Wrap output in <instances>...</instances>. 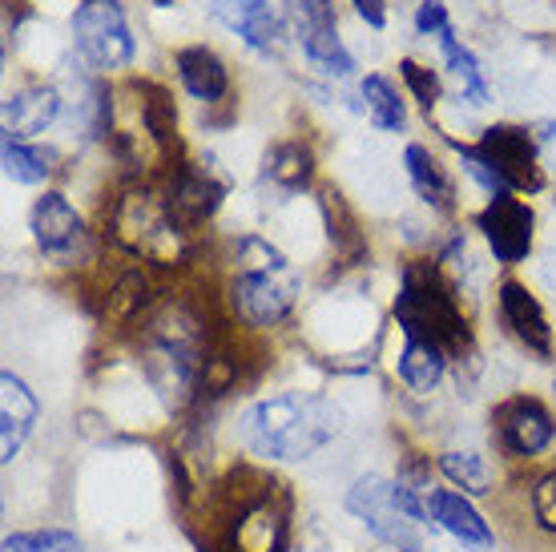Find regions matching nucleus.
Instances as JSON below:
<instances>
[{
    "mask_svg": "<svg viewBox=\"0 0 556 552\" xmlns=\"http://www.w3.org/2000/svg\"><path fill=\"white\" fill-rule=\"evenodd\" d=\"M440 49H444L447 70L456 73V81L464 85V97H468L472 105H484L488 101V77H484V70H480V61L472 57V49H464V45H459V37L452 33V25L440 33Z\"/></svg>",
    "mask_w": 556,
    "mask_h": 552,
    "instance_id": "4be33fe9",
    "label": "nucleus"
},
{
    "mask_svg": "<svg viewBox=\"0 0 556 552\" xmlns=\"http://www.w3.org/2000/svg\"><path fill=\"white\" fill-rule=\"evenodd\" d=\"M287 25H291L294 41L303 45L306 61L327 77H348L355 70L348 45L339 37V21H334L331 0H287Z\"/></svg>",
    "mask_w": 556,
    "mask_h": 552,
    "instance_id": "0eeeda50",
    "label": "nucleus"
},
{
    "mask_svg": "<svg viewBox=\"0 0 556 552\" xmlns=\"http://www.w3.org/2000/svg\"><path fill=\"white\" fill-rule=\"evenodd\" d=\"M480 230H484L488 247L496 254V263L504 266H516L529 259L532 250V206L529 202H520L513 193H492V202L480 210Z\"/></svg>",
    "mask_w": 556,
    "mask_h": 552,
    "instance_id": "1a4fd4ad",
    "label": "nucleus"
},
{
    "mask_svg": "<svg viewBox=\"0 0 556 552\" xmlns=\"http://www.w3.org/2000/svg\"><path fill=\"white\" fill-rule=\"evenodd\" d=\"M395 318H400L407 339L431 343L444 355H464L472 343V331H468V318L459 311L456 294L431 263H412L404 271Z\"/></svg>",
    "mask_w": 556,
    "mask_h": 552,
    "instance_id": "f03ea898",
    "label": "nucleus"
},
{
    "mask_svg": "<svg viewBox=\"0 0 556 552\" xmlns=\"http://www.w3.org/2000/svg\"><path fill=\"white\" fill-rule=\"evenodd\" d=\"M404 166H407V178H412V186H416V193L428 202L431 210L447 214V210L456 206V202H452V178H447L444 166H440V162H435L424 146H407Z\"/></svg>",
    "mask_w": 556,
    "mask_h": 552,
    "instance_id": "6ab92c4d",
    "label": "nucleus"
},
{
    "mask_svg": "<svg viewBox=\"0 0 556 552\" xmlns=\"http://www.w3.org/2000/svg\"><path fill=\"white\" fill-rule=\"evenodd\" d=\"M424 504H428L431 520L444 528L452 540H459L464 549H492V528H488V520L476 512L472 500H464L459 492L435 488V492H428Z\"/></svg>",
    "mask_w": 556,
    "mask_h": 552,
    "instance_id": "4468645a",
    "label": "nucleus"
},
{
    "mask_svg": "<svg viewBox=\"0 0 556 552\" xmlns=\"http://www.w3.org/2000/svg\"><path fill=\"white\" fill-rule=\"evenodd\" d=\"M496 306H501V318L508 335H513L520 347H529L532 355H541V360H553V327H548V315H544L541 299L532 294L525 283H501L496 290Z\"/></svg>",
    "mask_w": 556,
    "mask_h": 552,
    "instance_id": "9b49d317",
    "label": "nucleus"
},
{
    "mask_svg": "<svg viewBox=\"0 0 556 552\" xmlns=\"http://www.w3.org/2000/svg\"><path fill=\"white\" fill-rule=\"evenodd\" d=\"M532 509H536V520L541 528L556 532V468L536 484V492H532Z\"/></svg>",
    "mask_w": 556,
    "mask_h": 552,
    "instance_id": "c85d7f7f",
    "label": "nucleus"
},
{
    "mask_svg": "<svg viewBox=\"0 0 556 552\" xmlns=\"http://www.w3.org/2000/svg\"><path fill=\"white\" fill-rule=\"evenodd\" d=\"M73 41L93 70H126L134 61V33L117 0H85L73 16Z\"/></svg>",
    "mask_w": 556,
    "mask_h": 552,
    "instance_id": "423d86ee",
    "label": "nucleus"
},
{
    "mask_svg": "<svg viewBox=\"0 0 556 552\" xmlns=\"http://www.w3.org/2000/svg\"><path fill=\"white\" fill-rule=\"evenodd\" d=\"M311 170H315V158L306 150L303 141H278L275 153H270V162H266V174L278 181V186H287V190H299L311 181Z\"/></svg>",
    "mask_w": 556,
    "mask_h": 552,
    "instance_id": "b1692460",
    "label": "nucleus"
},
{
    "mask_svg": "<svg viewBox=\"0 0 556 552\" xmlns=\"http://www.w3.org/2000/svg\"><path fill=\"white\" fill-rule=\"evenodd\" d=\"M440 472H444L447 480L464 488V492H488V464L480 452H444L440 456Z\"/></svg>",
    "mask_w": 556,
    "mask_h": 552,
    "instance_id": "bb28decb",
    "label": "nucleus"
},
{
    "mask_svg": "<svg viewBox=\"0 0 556 552\" xmlns=\"http://www.w3.org/2000/svg\"><path fill=\"white\" fill-rule=\"evenodd\" d=\"M339 428H343L339 407L323 396H303V391L251 403L238 419V436L254 456L282 460V464L315 456L339 436Z\"/></svg>",
    "mask_w": 556,
    "mask_h": 552,
    "instance_id": "f257e3e1",
    "label": "nucleus"
},
{
    "mask_svg": "<svg viewBox=\"0 0 556 552\" xmlns=\"http://www.w3.org/2000/svg\"><path fill=\"white\" fill-rule=\"evenodd\" d=\"M400 73H404L407 89L416 93V101L424 105V110H431V105L440 101V77H435L431 70H424V65H416V61H404Z\"/></svg>",
    "mask_w": 556,
    "mask_h": 552,
    "instance_id": "cd10ccee",
    "label": "nucleus"
},
{
    "mask_svg": "<svg viewBox=\"0 0 556 552\" xmlns=\"http://www.w3.org/2000/svg\"><path fill=\"white\" fill-rule=\"evenodd\" d=\"M492 424H496V440L508 456H541L544 448L553 443L556 424L548 407L532 396H513L504 400L496 412H492Z\"/></svg>",
    "mask_w": 556,
    "mask_h": 552,
    "instance_id": "9d476101",
    "label": "nucleus"
},
{
    "mask_svg": "<svg viewBox=\"0 0 556 552\" xmlns=\"http://www.w3.org/2000/svg\"><path fill=\"white\" fill-rule=\"evenodd\" d=\"M0 162H4V174L13 181H21V186H41L53 174L49 153L28 146L25 138H13V134H4V141H0Z\"/></svg>",
    "mask_w": 556,
    "mask_h": 552,
    "instance_id": "412c9836",
    "label": "nucleus"
},
{
    "mask_svg": "<svg viewBox=\"0 0 556 552\" xmlns=\"http://www.w3.org/2000/svg\"><path fill=\"white\" fill-rule=\"evenodd\" d=\"M348 509L383 544H391V549L400 552H424L419 525L428 516V504H419L416 492L404 480L391 484L383 476H363L348 492Z\"/></svg>",
    "mask_w": 556,
    "mask_h": 552,
    "instance_id": "20e7f679",
    "label": "nucleus"
},
{
    "mask_svg": "<svg viewBox=\"0 0 556 552\" xmlns=\"http://www.w3.org/2000/svg\"><path fill=\"white\" fill-rule=\"evenodd\" d=\"M294 299H299V278H294L291 263L275 247L247 238L242 242V266L230 283L235 315L251 327H278L291 315Z\"/></svg>",
    "mask_w": 556,
    "mask_h": 552,
    "instance_id": "7ed1b4c3",
    "label": "nucleus"
},
{
    "mask_svg": "<svg viewBox=\"0 0 556 552\" xmlns=\"http://www.w3.org/2000/svg\"><path fill=\"white\" fill-rule=\"evenodd\" d=\"M113 226H117L122 247H129L134 254H146L153 263H162L169 250L178 254L181 226L174 222L166 202H157L153 193H126L117 214H113Z\"/></svg>",
    "mask_w": 556,
    "mask_h": 552,
    "instance_id": "6e6552de",
    "label": "nucleus"
},
{
    "mask_svg": "<svg viewBox=\"0 0 556 552\" xmlns=\"http://www.w3.org/2000/svg\"><path fill=\"white\" fill-rule=\"evenodd\" d=\"M33 238L56 263H65L77 250V242H81V214L70 206L65 193L49 190L37 198V206H33Z\"/></svg>",
    "mask_w": 556,
    "mask_h": 552,
    "instance_id": "f8f14e48",
    "label": "nucleus"
},
{
    "mask_svg": "<svg viewBox=\"0 0 556 552\" xmlns=\"http://www.w3.org/2000/svg\"><path fill=\"white\" fill-rule=\"evenodd\" d=\"M416 28L419 33H444L447 28V9H444V0H424L419 4V13H416Z\"/></svg>",
    "mask_w": 556,
    "mask_h": 552,
    "instance_id": "c756f323",
    "label": "nucleus"
},
{
    "mask_svg": "<svg viewBox=\"0 0 556 552\" xmlns=\"http://www.w3.org/2000/svg\"><path fill=\"white\" fill-rule=\"evenodd\" d=\"M178 77L186 85V93L198 97V101H218V97L230 93V73H226L223 57L206 49V45H190L178 53Z\"/></svg>",
    "mask_w": 556,
    "mask_h": 552,
    "instance_id": "a211bd4d",
    "label": "nucleus"
},
{
    "mask_svg": "<svg viewBox=\"0 0 556 552\" xmlns=\"http://www.w3.org/2000/svg\"><path fill=\"white\" fill-rule=\"evenodd\" d=\"M363 101H367V113H371V122H376L379 129H388V134H400V129H404V122H407L404 101H400V93H395V85H391L388 77L371 73V77L363 81Z\"/></svg>",
    "mask_w": 556,
    "mask_h": 552,
    "instance_id": "5701e85b",
    "label": "nucleus"
},
{
    "mask_svg": "<svg viewBox=\"0 0 556 552\" xmlns=\"http://www.w3.org/2000/svg\"><path fill=\"white\" fill-rule=\"evenodd\" d=\"M141 122L157 146H169L178 134V113H174V101L162 85H141Z\"/></svg>",
    "mask_w": 556,
    "mask_h": 552,
    "instance_id": "393cba45",
    "label": "nucleus"
},
{
    "mask_svg": "<svg viewBox=\"0 0 556 552\" xmlns=\"http://www.w3.org/2000/svg\"><path fill=\"white\" fill-rule=\"evenodd\" d=\"M351 4H355V13H359L371 28H383V21H388V13H383V0H351Z\"/></svg>",
    "mask_w": 556,
    "mask_h": 552,
    "instance_id": "7c9ffc66",
    "label": "nucleus"
},
{
    "mask_svg": "<svg viewBox=\"0 0 556 552\" xmlns=\"http://www.w3.org/2000/svg\"><path fill=\"white\" fill-rule=\"evenodd\" d=\"M218 202H223V181H214L210 170H198V166H181L166 198V206L178 226L206 222L218 210Z\"/></svg>",
    "mask_w": 556,
    "mask_h": 552,
    "instance_id": "dca6fc26",
    "label": "nucleus"
},
{
    "mask_svg": "<svg viewBox=\"0 0 556 552\" xmlns=\"http://www.w3.org/2000/svg\"><path fill=\"white\" fill-rule=\"evenodd\" d=\"M464 166L472 178H480L492 193L513 190H541V162H536V146H532L529 129L516 125H492L476 150H464Z\"/></svg>",
    "mask_w": 556,
    "mask_h": 552,
    "instance_id": "39448f33",
    "label": "nucleus"
},
{
    "mask_svg": "<svg viewBox=\"0 0 556 552\" xmlns=\"http://www.w3.org/2000/svg\"><path fill=\"white\" fill-rule=\"evenodd\" d=\"M447 355L435 351L431 343H419V339H407L404 351H400V379H404L412 391H431V387L444 379Z\"/></svg>",
    "mask_w": 556,
    "mask_h": 552,
    "instance_id": "aec40b11",
    "label": "nucleus"
},
{
    "mask_svg": "<svg viewBox=\"0 0 556 552\" xmlns=\"http://www.w3.org/2000/svg\"><path fill=\"white\" fill-rule=\"evenodd\" d=\"M4 552H85L77 532L65 528H33V532H9Z\"/></svg>",
    "mask_w": 556,
    "mask_h": 552,
    "instance_id": "a878e982",
    "label": "nucleus"
},
{
    "mask_svg": "<svg viewBox=\"0 0 556 552\" xmlns=\"http://www.w3.org/2000/svg\"><path fill=\"white\" fill-rule=\"evenodd\" d=\"M61 113V97L49 85H21L4 101V134L13 138H33L45 134Z\"/></svg>",
    "mask_w": 556,
    "mask_h": 552,
    "instance_id": "f3484780",
    "label": "nucleus"
},
{
    "mask_svg": "<svg viewBox=\"0 0 556 552\" xmlns=\"http://www.w3.org/2000/svg\"><path fill=\"white\" fill-rule=\"evenodd\" d=\"M33 424H37V396L28 391L21 375L4 372L0 375V456L4 464H13V456L25 448Z\"/></svg>",
    "mask_w": 556,
    "mask_h": 552,
    "instance_id": "ddd939ff",
    "label": "nucleus"
},
{
    "mask_svg": "<svg viewBox=\"0 0 556 552\" xmlns=\"http://www.w3.org/2000/svg\"><path fill=\"white\" fill-rule=\"evenodd\" d=\"M214 16H218L226 28H235L254 53H270V49H278L282 21H278V13L266 4V0H214Z\"/></svg>",
    "mask_w": 556,
    "mask_h": 552,
    "instance_id": "2eb2a0df",
    "label": "nucleus"
}]
</instances>
